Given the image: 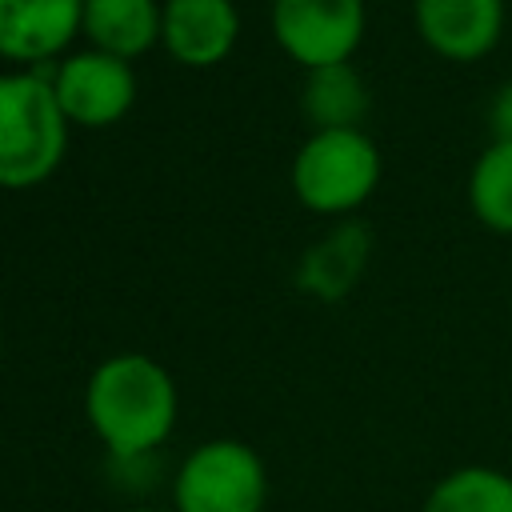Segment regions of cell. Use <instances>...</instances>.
<instances>
[{
    "mask_svg": "<svg viewBox=\"0 0 512 512\" xmlns=\"http://www.w3.org/2000/svg\"><path fill=\"white\" fill-rule=\"evenodd\" d=\"M180 416L172 372L144 352H116L100 360L84 384V420L116 460L156 452Z\"/></svg>",
    "mask_w": 512,
    "mask_h": 512,
    "instance_id": "obj_1",
    "label": "cell"
},
{
    "mask_svg": "<svg viewBox=\"0 0 512 512\" xmlns=\"http://www.w3.org/2000/svg\"><path fill=\"white\" fill-rule=\"evenodd\" d=\"M68 128L48 72H0V188L24 192L44 184L64 164Z\"/></svg>",
    "mask_w": 512,
    "mask_h": 512,
    "instance_id": "obj_2",
    "label": "cell"
},
{
    "mask_svg": "<svg viewBox=\"0 0 512 512\" xmlns=\"http://www.w3.org/2000/svg\"><path fill=\"white\" fill-rule=\"evenodd\" d=\"M380 148L364 128H316L296 148L288 184L316 216H352L380 184Z\"/></svg>",
    "mask_w": 512,
    "mask_h": 512,
    "instance_id": "obj_3",
    "label": "cell"
},
{
    "mask_svg": "<svg viewBox=\"0 0 512 512\" xmlns=\"http://www.w3.org/2000/svg\"><path fill=\"white\" fill-rule=\"evenodd\" d=\"M264 500V460L232 436L196 444L172 476V512H264Z\"/></svg>",
    "mask_w": 512,
    "mask_h": 512,
    "instance_id": "obj_4",
    "label": "cell"
},
{
    "mask_svg": "<svg viewBox=\"0 0 512 512\" xmlns=\"http://www.w3.org/2000/svg\"><path fill=\"white\" fill-rule=\"evenodd\" d=\"M268 24L276 48L304 72H316L352 64L368 28V8L364 0H272Z\"/></svg>",
    "mask_w": 512,
    "mask_h": 512,
    "instance_id": "obj_5",
    "label": "cell"
},
{
    "mask_svg": "<svg viewBox=\"0 0 512 512\" xmlns=\"http://www.w3.org/2000/svg\"><path fill=\"white\" fill-rule=\"evenodd\" d=\"M48 84L68 124L76 128H112L136 104L132 60H120L100 48H76L48 68Z\"/></svg>",
    "mask_w": 512,
    "mask_h": 512,
    "instance_id": "obj_6",
    "label": "cell"
},
{
    "mask_svg": "<svg viewBox=\"0 0 512 512\" xmlns=\"http://www.w3.org/2000/svg\"><path fill=\"white\" fill-rule=\"evenodd\" d=\"M84 24V0H0V60L40 68L68 56Z\"/></svg>",
    "mask_w": 512,
    "mask_h": 512,
    "instance_id": "obj_7",
    "label": "cell"
},
{
    "mask_svg": "<svg viewBox=\"0 0 512 512\" xmlns=\"http://www.w3.org/2000/svg\"><path fill=\"white\" fill-rule=\"evenodd\" d=\"M412 24L440 60L476 64L504 36V0H412Z\"/></svg>",
    "mask_w": 512,
    "mask_h": 512,
    "instance_id": "obj_8",
    "label": "cell"
},
{
    "mask_svg": "<svg viewBox=\"0 0 512 512\" xmlns=\"http://www.w3.org/2000/svg\"><path fill=\"white\" fill-rule=\"evenodd\" d=\"M240 40L236 0H164L160 44L184 68H212Z\"/></svg>",
    "mask_w": 512,
    "mask_h": 512,
    "instance_id": "obj_9",
    "label": "cell"
},
{
    "mask_svg": "<svg viewBox=\"0 0 512 512\" xmlns=\"http://www.w3.org/2000/svg\"><path fill=\"white\" fill-rule=\"evenodd\" d=\"M164 4L160 0H84L80 36L88 48L112 52L120 60H140L160 44Z\"/></svg>",
    "mask_w": 512,
    "mask_h": 512,
    "instance_id": "obj_10",
    "label": "cell"
},
{
    "mask_svg": "<svg viewBox=\"0 0 512 512\" xmlns=\"http://www.w3.org/2000/svg\"><path fill=\"white\" fill-rule=\"evenodd\" d=\"M300 108L316 128H360L368 116V84L352 64L316 68L304 80Z\"/></svg>",
    "mask_w": 512,
    "mask_h": 512,
    "instance_id": "obj_11",
    "label": "cell"
},
{
    "mask_svg": "<svg viewBox=\"0 0 512 512\" xmlns=\"http://www.w3.org/2000/svg\"><path fill=\"white\" fill-rule=\"evenodd\" d=\"M420 512H512V476L492 464H460L428 488Z\"/></svg>",
    "mask_w": 512,
    "mask_h": 512,
    "instance_id": "obj_12",
    "label": "cell"
},
{
    "mask_svg": "<svg viewBox=\"0 0 512 512\" xmlns=\"http://www.w3.org/2000/svg\"><path fill=\"white\" fill-rule=\"evenodd\" d=\"M472 216L500 236H512V140H492L468 172Z\"/></svg>",
    "mask_w": 512,
    "mask_h": 512,
    "instance_id": "obj_13",
    "label": "cell"
},
{
    "mask_svg": "<svg viewBox=\"0 0 512 512\" xmlns=\"http://www.w3.org/2000/svg\"><path fill=\"white\" fill-rule=\"evenodd\" d=\"M360 256H364V240H356V232L344 228L340 236H332L328 244H320V248L308 256V268H304V272H316V280H312L316 292L336 296V292H344V288L356 280Z\"/></svg>",
    "mask_w": 512,
    "mask_h": 512,
    "instance_id": "obj_14",
    "label": "cell"
},
{
    "mask_svg": "<svg viewBox=\"0 0 512 512\" xmlns=\"http://www.w3.org/2000/svg\"><path fill=\"white\" fill-rule=\"evenodd\" d=\"M488 128H492V140H512V80L496 88L488 104Z\"/></svg>",
    "mask_w": 512,
    "mask_h": 512,
    "instance_id": "obj_15",
    "label": "cell"
},
{
    "mask_svg": "<svg viewBox=\"0 0 512 512\" xmlns=\"http://www.w3.org/2000/svg\"><path fill=\"white\" fill-rule=\"evenodd\" d=\"M128 512H164V508H128Z\"/></svg>",
    "mask_w": 512,
    "mask_h": 512,
    "instance_id": "obj_16",
    "label": "cell"
},
{
    "mask_svg": "<svg viewBox=\"0 0 512 512\" xmlns=\"http://www.w3.org/2000/svg\"><path fill=\"white\" fill-rule=\"evenodd\" d=\"M0 360H4V332H0Z\"/></svg>",
    "mask_w": 512,
    "mask_h": 512,
    "instance_id": "obj_17",
    "label": "cell"
}]
</instances>
